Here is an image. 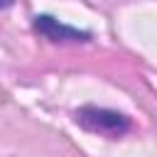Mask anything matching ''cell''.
Segmentation results:
<instances>
[{
  "label": "cell",
  "instance_id": "obj_1",
  "mask_svg": "<svg viewBox=\"0 0 157 157\" xmlns=\"http://www.w3.org/2000/svg\"><path fill=\"white\" fill-rule=\"evenodd\" d=\"M74 120L86 132L103 135V137H110V140H118L130 130V118L128 115H123L118 110H110V108H98V105H81L74 113Z\"/></svg>",
  "mask_w": 157,
  "mask_h": 157
},
{
  "label": "cell",
  "instance_id": "obj_3",
  "mask_svg": "<svg viewBox=\"0 0 157 157\" xmlns=\"http://www.w3.org/2000/svg\"><path fill=\"white\" fill-rule=\"evenodd\" d=\"M12 2H15V0H0V10H7V7H12Z\"/></svg>",
  "mask_w": 157,
  "mask_h": 157
},
{
  "label": "cell",
  "instance_id": "obj_2",
  "mask_svg": "<svg viewBox=\"0 0 157 157\" xmlns=\"http://www.w3.org/2000/svg\"><path fill=\"white\" fill-rule=\"evenodd\" d=\"M34 32L42 34L44 39H49L52 44H78V42H91V32L86 29H76L71 25L59 22L52 15H37L32 22Z\"/></svg>",
  "mask_w": 157,
  "mask_h": 157
}]
</instances>
